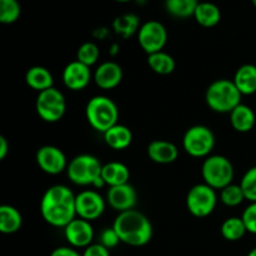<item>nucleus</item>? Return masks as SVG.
<instances>
[{"instance_id":"f257e3e1","label":"nucleus","mask_w":256,"mask_h":256,"mask_svg":"<svg viewBox=\"0 0 256 256\" xmlns=\"http://www.w3.org/2000/svg\"><path fill=\"white\" fill-rule=\"evenodd\" d=\"M74 192L66 185H52L40 200L42 219L54 228H65L76 218Z\"/></svg>"},{"instance_id":"f03ea898","label":"nucleus","mask_w":256,"mask_h":256,"mask_svg":"<svg viewBox=\"0 0 256 256\" xmlns=\"http://www.w3.org/2000/svg\"><path fill=\"white\" fill-rule=\"evenodd\" d=\"M112 228L119 235L120 242L130 246H144L152 238V225L150 220L135 209L119 212Z\"/></svg>"},{"instance_id":"7ed1b4c3","label":"nucleus","mask_w":256,"mask_h":256,"mask_svg":"<svg viewBox=\"0 0 256 256\" xmlns=\"http://www.w3.org/2000/svg\"><path fill=\"white\" fill-rule=\"evenodd\" d=\"M102 164L96 156L90 154H80L72 158L66 169L70 182L79 186H102Z\"/></svg>"},{"instance_id":"20e7f679","label":"nucleus","mask_w":256,"mask_h":256,"mask_svg":"<svg viewBox=\"0 0 256 256\" xmlns=\"http://www.w3.org/2000/svg\"><path fill=\"white\" fill-rule=\"evenodd\" d=\"M242 92L229 79H218L208 86L205 92L206 105L215 112L230 114L238 105L242 104Z\"/></svg>"},{"instance_id":"39448f33","label":"nucleus","mask_w":256,"mask_h":256,"mask_svg":"<svg viewBox=\"0 0 256 256\" xmlns=\"http://www.w3.org/2000/svg\"><path fill=\"white\" fill-rule=\"evenodd\" d=\"M85 116L92 129L104 134L118 124L119 109L112 99L104 95H96L88 102Z\"/></svg>"},{"instance_id":"423d86ee","label":"nucleus","mask_w":256,"mask_h":256,"mask_svg":"<svg viewBox=\"0 0 256 256\" xmlns=\"http://www.w3.org/2000/svg\"><path fill=\"white\" fill-rule=\"evenodd\" d=\"M202 175L205 184L215 190H222L228 185L232 184L234 166L226 156L210 155L205 158L202 162Z\"/></svg>"},{"instance_id":"0eeeda50","label":"nucleus","mask_w":256,"mask_h":256,"mask_svg":"<svg viewBox=\"0 0 256 256\" xmlns=\"http://www.w3.org/2000/svg\"><path fill=\"white\" fill-rule=\"evenodd\" d=\"M215 146V135L205 125H194L185 132L182 148L192 158H208Z\"/></svg>"},{"instance_id":"6e6552de","label":"nucleus","mask_w":256,"mask_h":256,"mask_svg":"<svg viewBox=\"0 0 256 256\" xmlns=\"http://www.w3.org/2000/svg\"><path fill=\"white\" fill-rule=\"evenodd\" d=\"M35 110L42 120L46 122H56L62 119L66 110L64 94L56 88H50L39 92L35 102Z\"/></svg>"},{"instance_id":"1a4fd4ad","label":"nucleus","mask_w":256,"mask_h":256,"mask_svg":"<svg viewBox=\"0 0 256 256\" xmlns=\"http://www.w3.org/2000/svg\"><path fill=\"white\" fill-rule=\"evenodd\" d=\"M186 208L195 218H206L215 210L218 204L216 190L205 182L196 184L188 192Z\"/></svg>"},{"instance_id":"9d476101","label":"nucleus","mask_w":256,"mask_h":256,"mask_svg":"<svg viewBox=\"0 0 256 256\" xmlns=\"http://www.w3.org/2000/svg\"><path fill=\"white\" fill-rule=\"evenodd\" d=\"M166 42V28L158 20H149V22H142L138 32V42L148 55L162 52Z\"/></svg>"},{"instance_id":"9b49d317","label":"nucleus","mask_w":256,"mask_h":256,"mask_svg":"<svg viewBox=\"0 0 256 256\" xmlns=\"http://www.w3.org/2000/svg\"><path fill=\"white\" fill-rule=\"evenodd\" d=\"M105 206H106L105 199L95 190H84L75 198L76 216L90 222L99 219L104 214Z\"/></svg>"},{"instance_id":"f8f14e48","label":"nucleus","mask_w":256,"mask_h":256,"mask_svg":"<svg viewBox=\"0 0 256 256\" xmlns=\"http://www.w3.org/2000/svg\"><path fill=\"white\" fill-rule=\"evenodd\" d=\"M38 166L49 175H58L68 169V160L64 152L54 145H44L38 149L35 155Z\"/></svg>"},{"instance_id":"ddd939ff","label":"nucleus","mask_w":256,"mask_h":256,"mask_svg":"<svg viewBox=\"0 0 256 256\" xmlns=\"http://www.w3.org/2000/svg\"><path fill=\"white\" fill-rule=\"evenodd\" d=\"M64 235L70 246L76 248V249H80V248L85 249L92 244L94 229H92V222L76 216L64 228Z\"/></svg>"},{"instance_id":"4468645a","label":"nucleus","mask_w":256,"mask_h":256,"mask_svg":"<svg viewBox=\"0 0 256 256\" xmlns=\"http://www.w3.org/2000/svg\"><path fill=\"white\" fill-rule=\"evenodd\" d=\"M138 202L136 190L129 182L124 185L109 188L106 202L118 212H124L134 209Z\"/></svg>"},{"instance_id":"2eb2a0df","label":"nucleus","mask_w":256,"mask_h":256,"mask_svg":"<svg viewBox=\"0 0 256 256\" xmlns=\"http://www.w3.org/2000/svg\"><path fill=\"white\" fill-rule=\"evenodd\" d=\"M92 70L78 60L69 62L62 70V82L72 92L84 90L92 80Z\"/></svg>"},{"instance_id":"dca6fc26","label":"nucleus","mask_w":256,"mask_h":256,"mask_svg":"<svg viewBox=\"0 0 256 256\" xmlns=\"http://www.w3.org/2000/svg\"><path fill=\"white\" fill-rule=\"evenodd\" d=\"M92 78L100 89H115L122 80V68L115 62H104L95 69Z\"/></svg>"},{"instance_id":"f3484780","label":"nucleus","mask_w":256,"mask_h":256,"mask_svg":"<svg viewBox=\"0 0 256 256\" xmlns=\"http://www.w3.org/2000/svg\"><path fill=\"white\" fill-rule=\"evenodd\" d=\"M148 156L156 164H172L179 156V149L176 145L168 140H152L148 145Z\"/></svg>"},{"instance_id":"a211bd4d","label":"nucleus","mask_w":256,"mask_h":256,"mask_svg":"<svg viewBox=\"0 0 256 256\" xmlns=\"http://www.w3.org/2000/svg\"><path fill=\"white\" fill-rule=\"evenodd\" d=\"M230 124L238 132H249L254 129L256 115L254 110L245 104H240L230 112Z\"/></svg>"},{"instance_id":"6ab92c4d","label":"nucleus","mask_w":256,"mask_h":256,"mask_svg":"<svg viewBox=\"0 0 256 256\" xmlns=\"http://www.w3.org/2000/svg\"><path fill=\"white\" fill-rule=\"evenodd\" d=\"M102 179L105 185H109V188L128 184L130 179V170L122 162H108L102 165Z\"/></svg>"},{"instance_id":"aec40b11","label":"nucleus","mask_w":256,"mask_h":256,"mask_svg":"<svg viewBox=\"0 0 256 256\" xmlns=\"http://www.w3.org/2000/svg\"><path fill=\"white\" fill-rule=\"evenodd\" d=\"M25 82H26L30 89L42 92L44 90L52 88L54 78H52L50 70H48L44 66H40V65H36V66H32L28 69L26 74H25Z\"/></svg>"},{"instance_id":"412c9836","label":"nucleus","mask_w":256,"mask_h":256,"mask_svg":"<svg viewBox=\"0 0 256 256\" xmlns=\"http://www.w3.org/2000/svg\"><path fill=\"white\" fill-rule=\"evenodd\" d=\"M235 86L242 95H252L256 92V65L244 64L235 72Z\"/></svg>"},{"instance_id":"4be33fe9","label":"nucleus","mask_w":256,"mask_h":256,"mask_svg":"<svg viewBox=\"0 0 256 256\" xmlns=\"http://www.w3.org/2000/svg\"><path fill=\"white\" fill-rule=\"evenodd\" d=\"M104 142L114 150H124L132 142V132L126 125L116 124L104 132Z\"/></svg>"},{"instance_id":"5701e85b","label":"nucleus","mask_w":256,"mask_h":256,"mask_svg":"<svg viewBox=\"0 0 256 256\" xmlns=\"http://www.w3.org/2000/svg\"><path fill=\"white\" fill-rule=\"evenodd\" d=\"M192 18L200 26L214 28L222 20V12L214 2H200Z\"/></svg>"},{"instance_id":"b1692460","label":"nucleus","mask_w":256,"mask_h":256,"mask_svg":"<svg viewBox=\"0 0 256 256\" xmlns=\"http://www.w3.org/2000/svg\"><path fill=\"white\" fill-rule=\"evenodd\" d=\"M140 26H142L140 18L134 12L119 15L112 22V30L118 36L122 38V39H129L132 35H138Z\"/></svg>"},{"instance_id":"393cba45","label":"nucleus","mask_w":256,"mask_h":256,"mask_svg":"<svg viewBox=\"0 0 256 256\" xmlns=\"http://www.w3.org/2000/svg\"><path fill=\"white\" fill-rule=\"evenodd\" d=\"M22 225V216L16 208L12 205L0 206V232L2 234H14Z\"/></svg>"},{"instance_id":"a878e982","label":"nucleus","mask_w":256,"mask_h":256,"mask_svg":"<svg viewBox=\"0 0 256 256\" xmlns=\"http://www.w3.org/2000/svg\"><path fill=\"white\" fill-rule=\"evenodd\" d=\"M199 2V0H165L164 6L168 14L172 16L176 19H188L194 16Z\"/></svg>"},{"instance_id":"bb28decb","label":"nucleus","mask_w":256,"mask_h":256,"mask_svg":"<svg viewBox=\"0 0 256 256\" xmlns=\"http://www.w3.org/2000/svg\"><path fill=\"white\" fill-rule=\"evenodd\" d=\"M148 65L154 72L159 75H169L176 68L175 59L165 52H158L148 55Z\"/></svg>"},{"instance_id":"cd10ccee","label":"nucleus","mask_w":256,"mask_h":256,"mask_svg":"<svg viewBox=\"0 0 256 256\" xmlns=\"http://www.w3.org/2000/svg\"><path fill=\"white\" fill-rule=\"evenodd\" d=\"M220 232H222V238L228 242H238V240L244 238L248 230L245 228L242 216H232L222 222Z\"/></svg>"},{"instance_id":"c85d7f7f","label":"nucleus","mask_w":256,"mask_h":256,"mask_svg":"<svg viewBox=\"0 0 256 256\" xmlns=\"http://www.w3.org/2000/svg\"><path fill=\"white\" fill-rule=\"evenodd\" d=\"M245 199V195L240 185L230 184L225 186L224 189L220 190V202L229 208L239 206Z\"/></svg>"},{"instance_id":"c756f323","label":"nucleus","mask_w":256,"mask_h":256,"mask_svg":"<svg viewBox=\"0 0 256 256\" xmlns=\"http://www.w3.org/2000/svg\"><path fill=\"white\" fill-rule=\"evenodd\" d=\"M22 14V6L18 0H0V22L12 24Z\"/></svg>"},{"instance_id":"7c9ffc66","label":"nucleus","mask_w":256,"mask_h":256,"mask_svg":"<svg viewBox=\"0 0 256 256\" xmlns=\"http://www.w3.org/2000/svg\"><path fill=\"white\" fill-rule=\"evenodd\" d=\"M99 56H100L99 46L92 42H82L76 52L78 62H80L82 64L86 65V66L89 68L92 66L94 64H96V62L99 60Z\"/></svg>"},{"instance_id":"2f4dec72","label":"nucleus","mask_w":256,"mask_h":256,"mask_svg":"<svg viewBox=\"0 0 256 256\" xmlns=\"http://www.w3.org/2000/svg\"><path fill=\"white\" fill-rule=\"evenodd\" d=\"M245 199L250 202H256V166L250 168L242 178L240 182Z\"/></svg>"},{"instance_id":"473e14b6","label":"nucleus","mask_w":256,"mask_h":256,"mask_svg":"<svg viewBox=\"0 0 256 256\" xmlns=\"http://www.w3.org/2000/svg\"><path fill=\"white\" fill-rule=\"evenodd\" d=\"M242 219L248 232L256 235V202H250L242 212Z\"/></svg>"},{"instance_id":"72a5a7b5","label":"nucleus","mask_w":256,"mask_h":256,"mask_svg":"<svg viewBox=\"0 0 256 256\" xmlns=\"http://www.w3.org/2000/svg\"><path fill=\"white\" fill-rule=\"evenodd\" d=\"M99 242L105 246L106 249H112V248L118 246V244L120 242V238L118 235V232H115L114 228H105L99 235Z\"/></svg>"},{"instance_id":"f704fd0d","label":"nucleus","mask_w":256,"mask_h":256,"mask_svg":"<svg viewBox=\"0 0 256 256\" xmlns=\"http://www.w3.org/2000/svg\"><path fill=\"white\" fill-rule=\"evenodd\" d=\"M82 255V256H110V252H109V249L102 246L100 242H96V244H92L88 248H85Z\"/></svg>"},{"instance_id":"c9c22d12","label":"nucleus","mask_w":256,"mask_h":256,"mask_svg":"<svg viewBox=\"0 0 256 256\" xmlns=\"http://www.w3.org/2000/svg\"><path fill=\"white\" fill-rule=\"evenodd\" d=\"M50 256H82L79 252H76L75 248L72 246H60L52 252Z\"/></svg>"},{"instance_id":"e433bc0d","label":"nucleus","mask_w":256,"mask_h":256,"mask_svg":"<svg viewBox=\"0 0 256 256\" xmlns=\"http://www.w3.org/2000/svg\"><path fill=\"white\" fill-rule=\"evenodd\" d=\"M9 154V142L6 138L0 136V160H4Z\"/></svg>"},{"instance_id":"4c0bfd02","label":"nucleus","mask_w":256,"mask_h":256,"mask_svg":"<svg viewBox=\"0 0 256 256\" xmlns=\"http://www.w3.org/2000/svg\"><path fill=\"white\" fill-rule=\"evenodd\" d=\"M248 256H256V248H254L252 250H250L249 254H248Z\"/></svg>"},{"instance_id":"58836bf2","label":"nucleus","mask_w":256,"mask_h":256,"mask_svg":"<svg viewBox=\"0 0 256 256\" xmlns=\"http://www.w3.org/2000/svg\"><path fill=\"white\" fill-rule=\"evenodd\" d=\"M115 2H132V0H115Z\"/></svg>"},{"instance_id":"ea45409f","label":"nucleus","mask_w":256,"mask_h":256,"mask_svg":"<svg viewBox=\"0 0 256 256\" xmlns=\"http://www.w3.org/2000/svg\"><path fill=\"white\" fill-rule=\"evenodd\" d=\"M252 5L256 8V0H252Z\"/></svg>"}]
</instances>
